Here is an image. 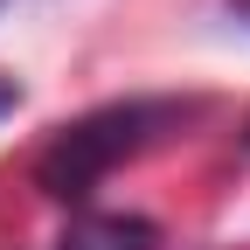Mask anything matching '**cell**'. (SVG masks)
<instances>
[{"label":"cell","mask_w":250,"mask_h":250,"mask_svg":"<svg viewBox=\"0 0 250 250\" xmlns=\"http://www.w3.org/2000/svg\"><path fill=\"white\" fill-rule=\"evenodd\" d=\"M160 229L146 215H111V208H90V215H70V229L56 236V250H153Z\"/></svg>","instance_id":"2"},{"label":"cell","mask_w":250,"mask_h":250,"mask_svg":"<svg viewBox=\"0 0 250 250\" xmlns=\"http://www.w3.org/2000/svg\"><path fill=\"white\" fill-rule=\"evenodd\" d=\"M14 104H21V83H14V77H0V118H7Z\"/></svg>","instance_id":"3"},{"label":"cell","mask_w":250,"mask_h":250,"mask_svg":"<svg viewBox=\"0 0 250 250\" xmlns=\"http://www.w3.org/2000/svg\"><path fill=\"white\" fill-rule=\"evenodd\" d=\"M236 7H243V14H250V0H236Z\"/></svg>","instance_id":"4"},{"label":"cell","mask_w":250,"mask_h":250,"mask_svg":"<svg viewBox=\"0 0 250 250\" xmlns=\"http://www.w3.org/2000/svg\"><path fill=\"white\" fill-rule=\"evenodd\" d=\"M188 111H195V104L132 98V104H104V111H90V118H77V125H62V132L35 153V188L56 195V202H83L118 160L146 153V146L160 139L167 125H181Z\"/></svg>","instance_id":"1"}]
</instances>
